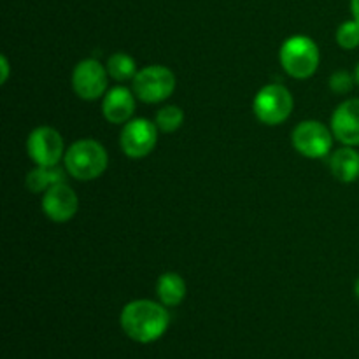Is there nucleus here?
<instances>
[{
    "label": "nucleus",
    "mask_w": 359,
    "mask_h": 359,
    "mask_svg": "<svg viewBox=\"0 0 359 359\" xmlns=\"http://www.w3.org/2000/svg\"><path fill=\"white\" fill-rule=\"evenodd\" d=\"M135 112V93L125 86H114L107 90L102 100V114L109 123L125 125Z\"/></svg>",
    "instance_id": "nucleus-12"
},
{
    "label": "nucleus",
    "mask_w": 359,
    "mask_h": 359,
    "mask_svg": "<svg viewBox=\"0 0 359 359\" xmlns=\"http://www.w3.org/2000/svg\"><path fill=\"white\" fill-rule=\"evenodd\" d=\"M354 77H356V83L359 84V63L356 65V72H354Z\"/></svg>",
    "instance_id": "nucleus-23"
},
{
    "label": "nucleus",
    "mask_w": 359,
    "mask_h": 359,
    "mask_svg": "<svg viewBox=\"0 0 359 359\" xmlns=\"http://www.w3.org/2000/svg\"><path fill=\"white\" fill-rule=\"evenodd\" d=\"M67 174L69 172L63 170L60 165H55V167H39L37 165L34 170L28 172L27 188L32 193H46L53 186L60 184V182H65Z\"/></svg>",
    "instance_id": "nucleus-15"
},
{
    "label": "nucleus",
    "mask_w": 359,
    "mask_h": 359,
    "mask_svg": "<svg viewBox=\"0 0 359 359\" xmlns=\"http://www.w3.org/2000/svg\"><path fill=\"white\" fill-rule=\"evenodd\" d=\"M0 69H2V77H0V83H7L9 79V62H7V56H0Z\"/></svg>",
    "instance_id": "nucleus-20"
},
{
    "label": "nucleus",
    "mask_w": 359,
    "mask_h": 359,
    "mask_svg": "<svg viewBox=\"0 0 359 359\" xmlns=\"http://www.w3.org/2000/svg\"><path fill=\"white\" fill-rule=\"evenodd\" d=\"M27 153L39 167H55L65 156V146L58 130L39 126L28 135Z\"/></svg>",
    "instance_id": "nucleus-8"
},
{
    "label": "nucleus",
    "mask_w": 359,
    "mask_h": 359,
    "mask_svg": "<svg viewBox=\"0 0 359 359\" xmlns=\"http://www.w3.org/2000/svg\"><path fill=\"white\" fill-rule=\"evenodd\" d=\"M337 44L342 49H356L359 48V21L347 20L337 28Z\"/></svg>",
    "instance_id": "nucleus-18"
},
{
    "label": "nucleus",
    "mask_w": 359,
    "mask_h": 359,
    "mask_svg": "<svg viewBox=\"0 0 359 359\" xmlns=\"http://www.w3.org/2000/svg\"><path fill=\"white\" fill-rule=\"evenodd\" d=\"M354 294H356V298L359 300V277L356 279V284H354Z\"/></svg>",
    "instance_id": "nucleus-22"
},
{
    "label": "nucleus",
    "mask_w": 359,
    "mask_h": 359,
    "mask_svg": "<svg viewBox=\"0 0 359 359\" xmlns=\"http://www.w3.org/2000/svg\"><path fill=\"white\" fill-rule=\"evenodd\" d=\"M294 107L291 91L283 84H266L256 93L252 100V112L256 118L269 126H277L286 121Z\"/></svg>",
    "instance_id": "nucleus-4"
},
{
    "label": "nucleus",
    "mask_w": 359,
    "mask_h": 359,
    "mask_svg": "<svg viewBox=\"0 0 359 359\" xmlns=\"http://www.w3.org/2000/svg\"><path fill=\"white\" fill-rule=\"evenodd\" d=\"M333 132L326 128L321 121L307 119V121L298 123L293 130L291 142L293 147L305 158L319 160V158L328 156L333 147Z\"/></svg>",
    "instance_id": "nucleus-6"
},
{
    "label": "nucleus",
    "mask_w": 359,
    "mask_h": 359,
    "mask_svg": "<svg viewBox=\"0 0 359 359\" xmlns=\"http://www.w3.org/2000/svg\"><path fill=\"white\" fill-rule=\"evenodd\" d=\"M283 69L294 79H309L319 67V48L307 35H291L283 42L279 51Z\"/></svg>",
    "instance_id": "nucleus-3"
},
{
    "label": "nucleus",
    "mask_w": 359,
    "mask_h": 359,
    "mask_svg": "<svg viewBox=\"0 0 359 359\" xmlns=\"http://www.w3.org/2000/svg\"><path fill=\"white\" fill-rule=\"evenodd\" d=\"M79 198L67 182L53 186L42 196V210L53 223H67L76 216Z\"/></svg>",
    "instance_id": "nucleus-10"
},
{
    "label": "nucleus",
    "mask_w": 359,
    "mask_h": 359,
    "mask_svg": "<svg viewBox=\"0 0 359 359\" xmlns=\"http://www.w3.org/2000/svg\"><path fill=\"white\" fill-rule=\"evenodd\" d=\"M107 72L109 77H112L118 83H125V81L133 79L137 76V63L126 53H114L111 58L107 60Z\"/></svg>",
    "instance_id": "nucleus-16"
},
{
    "label": "nucleus",
    "mask_w": 359,
    "mask_h": 359,
    "mask_svg": "<svg viewBox=\"0 0 359 359\" xmlns=\"http://www.w3.org/2000/svg\"><path fill=\"white\" fill-rule=\"evenodd\" d=\"M121 330L128 339L139 344H151L161 339L170 325V316L163 304L153 300H133L123 307L119 316Z\"/></svg>",
    "instance_id": "nucleus-1"
},
{
    "label": "nucleus",
    "mask_w": 359,
    "mask_h": 359,
    "mask_svg": "<svg viewBox=\"0 0 359 359\" xmlns=\"http://www.w3.org/2000/svg\"><path fill=\"white\" fill-rule=\"evenodd\" d=\"M65 170L77 181H93L105 172L109 154L100 142L93 139L76 140L63 156Z\"/></svg>",
    "instance_id": "nucleus-2"
},
{
    "label": "nucleus",
    "mask_w": 359,
    "mask_h": 359,
    "mask_svg": "<svg viewBox=\"0 0 359 359\" xmlns=\"http://www.w3.org/2000/svg\"><path fill=\"white\" fill-rule=\"evenodd\" d=\"M354 81H356V77L351 76L349 72H346V70H337V72H333L332 77H330V90H332L333 93L347 95L353 90Z\"/></svg>",
    "instance_id": "nucleus-19"
},
{
    "label": "nucleus",
    "mask_w": 359,
    "mask_h": 359,
    "mask_svg": "<svg viewBox=\"0 0 359 359\" xmlns=\"http://www.w3.org/2000/svg\"><path fill=\"white\" fill-rule=\"evenodd\" d=\"M158 130L163 133H174L184 123V112L177 105H165L160 111L156 112V118H154Z\"/></svg>",
    "instance_id": "nucleus-17"
},
{
    "label": "nucleus",
    "mask_w": 359,
    "mask_h": 359,
    "mask_svg": "<svg viewBox=\"0 0 359 359\" xmlns=\"http://www.w3.org/2000/svg\"><path fill=\"white\" fill-rule=\"evenodd\" d=\"M332 132L344 146H359V98L342 102L332 114Z\"/></svg>",
    "instance_id": "nucleus-11"
},
{
    "label": "nucleus",
    "mask_w": 359,
    "mask_h": 359,
    "mask_svg": "<svg viewBox=\"0 0 359 359\" xmlns=\"http://www.w3.org/2000/svg\"><path fill=\"white\" fill-rule=\"evenodd\" d=\"M351 11H353V18L359 21V0H351Z\"/></svg>",
    "instance_id": "nucleus-21"
},
{
    "label": "nucleus",
    "mask_w": 359,
    "mask_h": 359,
    "mask_svg": "<svg viewBox=\"0 0 359 359\" xmlns=\"http://www.w3.org/2000/svg\"><path fill=\"white\" fill-rule=\"evenodd\" d=\"M332 175L340 182H354L359 179V153L354 147L346 146L337 149L330 158Z\"/></svg>",
    "instance_id": "nucleus-13"
},
{
    "label": "nucleus",
    "mask_w": 359,
    "mask_h": 359,
    "mask_svg": "<svg viewBox=\"0 0 359 359\" xmlns=\"http://www.w3.org/2000/svg\"><path fill=\"white\" fill-rule=\"evenodd\" d=\"M158 126L146 118L130 119L119 137L121 151L130 158H144L156 147Z\"/></svg>",
    "instance_id": "nucleus-9"
},
{
    "label": "nucleus",
    "mask_w": 359,
    "mask_h": 359,
    "mask_svg": "<svg viewBox=\"0 0 359 359\" xmlns=\"http://www.w3.org/2000/svg\"><path fill=\"white\" fill-rule=\"evenodd\" d=\"M156 294L165 307H177L186 297V283L179 273L165 272L156 280Z\"/></svg>",
    "instance_id": "nucleus-14"
},
{
    "label": "nucleus",
    "mask_w": 359,
    "mask_h": 359,
    "mask_svg": "<svg viewBox=\"0 0 359 359\" xmlns=\"http://www.w3.org/2000/svg\"><path fill=\"white\" fill-rule=\"evenodd\" d=\"M132 90L144 104H160L175 90V76L163 65H147L132 79Z\"/></svg>",
    "instance_id": "nucleus-5"
},
{
    "label": "nucleus",
    "mask_w": 359,
    "mask_h": 359,
    "mask_svg": "<svg viewBox=\"0 0 359 359\" xmlns=\"http://www.w3.org/2000/svg\"><path fill=\"white\" fill-rule=\"evenodd\" d=\"M107 67L102 65L98 60H81L72 70V90L81 100H98L107 93Z\"/></svg>",
    "instance_id": "nucleus-7"
}]
</instances>
